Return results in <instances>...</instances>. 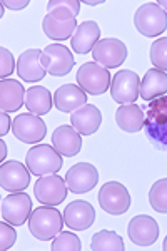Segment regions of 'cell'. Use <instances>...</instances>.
<instances>
[{
  "label": "cell",
  "instance_id": "35",
  "mask_svg": "<svg viewBox=\"0 0 167 251\" xmlns=\"http://www.w3.org/2000/svg\"><path fill=\"white\" fill-rule=\"evenodd\" d=\"M0 119H2V126H0V136H7L10 129V117H9V112H2L0 114Z\"/></svg>",
  "mask_w": 167,
  "mask_h": 251
},
{
  "label": "cell",
  "instance_id": "25",
  "mask_svg": "<svg viewBox=\"0 0 167 251\" xmlns=\"http://www.w3.org/2000/svg\"><path fill=\"white\" fill-rule=\"evenodd\" d=\"M145 114L137 104H125L116 111V123L125 132H139L144 129Z\"/></svg>",
  "mask_w": 167,
  "mask_h": 251
},
{
  "label": "cell",
  "instance_id": "16",
  "mask_svg": "<svg viewBox=\"0 0 167 251\" xmlns=\"http://www.w3.org/2000/svg\"><path fill=\"white\" fill-rule=\"evenodd\" d=\"M129 238L137 246H150L159 238V225L154 218L147 214H139L130 220L127 226Z\"/></svg>",
  "mask_w": 167,
  "mask_h": 251
},
{
  "label": "cell",
  "instance_id": "39",
  "mask_svg": "<svg viewBox=\"0 0 167 251\" xmlns=\"http://www.w3.org/2000/svg\"><path fill=\"white\" fill-rule=\"evenodd\" d=\"M162 250L167 251V236H166V240H164V245H162Z\"/></svg>",
  "mask_w": 167,
  "mask_h": 251
},
{
  "label": "cell",
  "instance_id": "20",
  "mask_svg": "<svg viewBox=\"0 0 167 251\" xmlns=\"http://www.w3.org/2000/svg\"><path fill=\"white\" fill-rule=\"evenodd\" d=\"M52 144L62 156L74 157L82 149V137L74 126H59L52 134Z\"/></svg>",
  "mask_w": 167,
  "mask_h": 251
},
{
  "label": "cell",
  "instance_id": "19",
  "mask_svg": "<svg viewBox=\"0 0 167 251\" xmlns=\"http://www.w3.org/2000/svg\"><path fill=\"white\" fill-rule=\"evenodd\" d=\"M54 104L60 112H75L87 104V92L74 84H64L55 91Z\"/></svg>",
  "mask_w": 167,
  "mask_h": 251
},
{
  "label": "cell",
  "instance_id": "13",
  "mask_svg": "<svg viewBox=\"0 0 167 251\" xmlns=\"http://www.w3.org/2000/svg\"><path fill=\"white\" fill-rule=\"evenodd\" d=\"M99 183V171L89 163H77L65 174V184L74 194H85L92 191Z\"/></svg>",
  "mask_w": 167,
  "mask_h": 251
},
{
  "label": "cell",
  "instance_id": "38",
  "mask_svg": "<svg viewBox=\"0 0 167 251\" xmlns=\"http://www.w3.org/2000/svg\"><path fill=\"white\" fill-rule=\"evenodd\" d=\"M85 5H100V3H104V0H95V2H87V0H85Z\"/></svg>",
  "mask_w": 167,
  "mask_h": 251
},
{
  "label": "cell",
  "instance_id": "7",
  "mask_svg": "<svg viewBox=\"0 0 167 251\" xmlns=\"http://www.w3.org/2000/svg\"><path fill=\"white\" fill-rule=\"evenodd\" d=\"M99 204L105 213L119 216L129 211L130 208V194L124 184L117 181H109L102 184L99 191Z\"/></svg>",
  "mask_w": 167,
  "mask_h": 251
},
{
  "label": "cell",
  "instance_id": "22",
  "mask_svg": "<svg viewBox=\"0 0 167 251\" xmlns=\"http://www.w3.org/2000/svg\"><path fill=\"white\" fill-rule=\"evenodd\" d=\"M25 89L19 80L2 79L0 82V109L2 112H15L25 104Z\"/></svg>",
  "mask_w": 167,
  "mask_h": 251
},
{
  "label": "cell",
  "instance_id": "26",
  "mask_svg": "<svg viewBox=\"0 0 167 251\" xmlns=\"http://www.w3.org/2000/svg\"><path fill=\"white\" fill-rule=\"evenodd\" d=\"M52 102H54V97L50 96L48 89L42 86H32L25 92V107L28 112L35 116H44L50 112Z\"/></svg>",
  "mask_w": 167,
  "mask_h": 251
},
{
  "label": "cell",
  "instance_id": "6",
  "mask_svg": "<svg viewBox=\"0 0 167 251\" xmlns=\"http://www.w3.org/2000/svg\"><path fill=\"white\" fill-rule=\"evenodd\" d=\"M77 19L71 10L67 9H54L47 12L44 17L42 29L47 37L52 40H67L72 39L74 32L77 30Z\"/></svg>",
  "mask_w": 167,
  "mask_h": 251
},
{
  "label": "cell",
  "instance_id": "1",
  "mask_svg": "<svg viewBox=\"0 0 167 251\" xmlns=\"http://www.w3.org/2000/svg\"><path fill=\"white\" fill-rule=\"evenodd\" d=\"M144 131L159 151H167V96H161L149 102Z\"/></svg>",
  "mask_w": 167,
  "mask_h": 251
},
{
  "label": "cell",
  "instance_id": "24",
  "mask_svg": "<svg viewBox=\"0 0 167 251\" xmlns=\"http://www.w3.org/2000/svg\"><path fill=\"white\" fill-rule=\"evenodd\" d=\"M166 92H167V72L159 71L156 67L149 69L141 82V91H139L141 99L150 102V100L164 96Z\"/></svg>",
  "mask_w": 167,
  "mask_h": 251
},
{
  "label": "cell",
  "instance_id": "10",
  "mask_svg": "<svg viewBox=\"0 0 167 251\" xmlns=\"http://www.w3.org/2000/svg\"><path fill=\"white\" fill-rule=\"evenodd\" d=\"M127 46L119 39H102L92 49V59L105 69H114L127 59Z\"/></svg>",
  "mask_w": 167,
  "mask_h": 251
},
{
  "label": "cell",
  "instance_id": "30",
  "mask_svg": "<svg viewBox=\"0 0 167 251\" xmlns=\"http://www.w3.org/2000/svg\"><path fill=\"white\" fill-rule=\"evenodd\" d=\"M150 60L156 69L167 72V37L154 40L150 46Z\"/></svg>",
  "mask_w": 167,
  "mask_h": 251
},
{
  "label": "cell",
  "instance_id": "27",
  "mask_svg": "<svg viewBox=\"0 0 167 251\" xmlns=\"http://www.w3.org/2000/svg\"><path fill=\"white\" fill-rule=\"evenodd\" d=\"M124 240L117 233L102 229V231L95 233L91 241L92 251H124Z\"/></svg>",
  "mask_w": 167,
  "mask_h": 251
},
{
  "label": "cell",
  "instance_id": "3",
  "mask_svg": "<svg viewBox=\"0 0 167 251\" xmlns=\"http://www.w3.org/2000/svg\"><path fill=\"white\" fill-rule=\"evenodd\" d=\"M25 164L34 176H47L60 171L64 166L62 154L48 144H37L25 154Z\"/></svg>",
  "mask_w": 167,
  "mask_h": 251
},
{
  "label": "cell",
  "instance_id": "8",
  "mask_svg": "<svg viewBox=\"0 0 167 251\" xmlns=\"http://www.w3.org/2000/svg\"><path fill=\"white\" fill-rule=\"evenodd\" d=\"M67 189L65 177H60L57 174L40 176L34 186L35 200L46 206H59L67 198Z\"/></svg>",
  "mask_w": 167,
  "mask_h": 251
},
{
  "label": "cell",
  "instance_id": "9",
  "mask_svg": "<svg viewBox=\"0 0 167 251\" xmlns=\"http://www.w3.org/2000/svg\"><path fill=\"white\" fill-rule=\"evenodd\" d=\"M141 79L134 71H119L114 74L111 82L112 99L120 106L134 104V100L139 99Z\"/></svg>",
  "mask_w": 167,
  "mask_h": 251
},
{
  "label": "cell",
  "instance_id": "12",
  "mask_svg": "<svg viewBox=\"0 0 167 251\" xmlns=\"http://www.w3.org/2000/svg\"><path fill=\"white\" fill-rule=\"evenodd\" d=\"M42 64L50 75H67L74 69L75 59L67 46L50 44L42 50Z\"/></svg>",
  "mask_w": 167,
  "mask_h": 251
},
{
  "label": "cell",
  "instance_id": "37",
  "mask_svg": "<svg viewBox=\"0 0 167 251\" xmlns=\"http://www.w3.org/2000/svg\"><path fill=\"white\" fill-rule=\"evenodd\" d=\"M161 9H164V10H167V0H159V2H156Z\"/></svg>",
  "mask_w": 167,
  "mask_h": 251
},
{
  "label": "cell",
  "instance_id": "31",
  "mask_svg": "<svg viewBox=\"0 0 167 251\" xmlns=\"http://www.w3.org/2000/svg\"><path fill=\"white\" fill-rule=\"evenodd\" d=\"M15 240H17V233L12 228L10 223L2 221L0 223V250L7 251L14 246Z\"/></svg>",
  "mask_w": 167,
  "mask_h": 251
},
{
  "label": "cell",
  "instance_id": "33",
  "mask_svg": "<svg viewBox=\"0 0 167 251\" xmlns=\"http://www.w3.org/2000/svg\"><path fill=\"white\" fill-rule=\"evenodd\" d=\"M54 9H67L77 17V14H79V10H80V2H77V0H50V2L47 3V12H50Z\"/></svg>",
  "mask_w": 167,
  "mask_h": 251
},
{
  "label": "cell",
  "instance_id": "32",
  "mask_svg": "<svg viewBox=\"0 0 167 251\" xmlns=\"http://www.w3.org/2000/svg\"><path fill=\"white\" fill-rule=\"evenodd\" d=\"M15 67H17V64H15V59H14V55H12V52L7 50L5 47H2L0 49V77L7 79L12 72H14Z\"/></svg>",
  "mask_w": 167,
  "mask_h": 251
},
{
  "label": "cell",
  "instance_id": "17",
  "mask_svg": "<svg viewBox=\"0 0 167 251\" xmlns=\"http://www.w3.org/2000/svg\"><path fill=\"white\" fill-rule=\"evenodd\" d=\"M17 74L24 82H39L46 77L47 69L42 64V50L28 49L17 60Z\"/></svg>",
  "mask_w": 167,
  "mask_h": 251
},
{
  "label": "cell",
  "instance_id": "28",
  "mask_svg": "<svg viewBox=\"0 0 167 251\" xmlns=\"http://www.w3.org/2000/svg\"><path fill=\"white\" fill-rule=\"evenodd\" d=\"M149 203L157 213H167V177L152 184L149 191Z\"/></svg>",
  "mask_w": 167,
  "mask_h": 251
},
{
  "label": "cell",
  "instance_id": "36",
  "mask_svg": "<svg viewBox=\"0 0 167 251\" xmlns=\"http://www.w3.org/2000/svg\"><path fill=\"white\" fill-rule=\"evenodd\" d=\"M5 156H7V146L3 141H0V159L5 161Z\"/></svg>",
  "mask_w": 167,
  "mask_h": 251
},
{
  "label": "cell",
  "instance_id": "11",
  "mask_svg": "<svg viewBox=\"0 0 167 251\" xmlns=\"http://www.w3.org/2000/svg\"><path fill=\"white\" fill-rule=\"evenodd\" d=\"M12 132L22 143L35 144L46 137L47 126L40 119V116L27 112V114H19L12 121Z\"/></svg>",
  "mask_w": 167,
  "mask_h": 251
},
{
  "label": "cell",
  "instance_id": "23",
  "mask_svg": "<svg viewBox=\"0 0 167 251\" xmlns=\"http://www.w3.org/2000/svg\"><path fill=\"white\" fill-rule=\"evenodd\" d=\"M71 124L74 126V129L79 131L80 134L91 136L99 131L100 124H102V114H100V111L95 106L85 104L79 111L71 114Z\"/></svg>",
  "mask_w": 167,
  "mask_h": 251
},
{
  "label": "cell",
  "instance_id": "5",
  "mask_svg": "<svg viewBox=\"0 0 167 251\" xmlns=\"http://www.w3.org/2000/svg\"><path fill=\"white\" fill-rule=\"evenodd\" d=\"M111 72L97 62H87L77 71V86L91 96H100L111 89Z\"/></svg>",
  "mask_w": 167,
  "mask_h": 251
},
{
  "label": "cell",
  "instance_id": "4",
  "mask_svg": "<svg viewBox=\"0 0 167 251\" xmlns=\"http://www.w3.org/2000/svg\"><path fill=\"white\" fill-rule=\"evenodd\" d=\"M134 24L144 37H157L167 30V12L157 3L147 2L136 10Z\"/></svg>",
  "mask_w": 167,
  "mask_h": 251
},
{
  "label": "cell",
  "instance_id": "21",
  "mask_svg": "<svg viewBox=\"0 0 167 251\" xmlns=\"http://www.w3.org/2000/svg\"><path fill=\"white\" fill-rule=\"evenodd\" d=\"M100 39V27L94 20H85L77 27L71 39V46L74 49L75 54H87L92 52V49L95 47V44Z\"/></svg>",
  "mask_w": 167,
  "mask_h": 251
},
{
  "label": "cell",
  "instance_id": "29",
  "mask_svg": "<svg viewBox=\"0 0 167 251\" xmlns=\"http://www.w3.org/2000/svg\"><path fill=\"white\" fill-rule=\"evenodd\" d=\"M52 251H80L82 250V243H80L79 236L71 231L59 233L52 241Z\"/></svg>",
  "mask_w": 167,
  "mask_h": 251
},
{
  "label": "cell",
  "instance_id": "15",
  "mask_svg": "<svg viewBox=\"0 0 167 251\" xmlns=\"http://www.w3.org/2000/svg\"><path fill=\"white\" fill-rule=\"evenodd\" d=\"M30 184V171L27 164L19 161H3L0 164V186L7 193H20Z\"/></svg>",
  "mask_w": 167,
  "mask_h": 251
},
{
  "label": "cell",
  "instance_id": "2",
  "mask_svg": "<svg viewBox=\"0 0 167 251\" xmlns=\"http://www.w3.org/2000/svg\"><path fill=\"white\" fill-rule=\"evenodd\" d=\"M64 225V216L55 206H39L28 218V229L40 241L54 240L57 234L62 233Z\"/></svg>",
  "mask_w": 167,
  "mask_h": 251
},
{
  "label": "cell",
  "instance_id": "14",
  "mask_svg": "<svg viewBox=\"0 0 167 251\" xmlns=\"http://www.w3.org/2000/svg\"><path fill=\"white\" fill-rule=\"evenodd\" d=\"M32 214V200L27 193H12L2 200V218L12 226H22Z\"/></svg>",
  "mask_w": 167,
  "mask_h": 251
},
{
  "label": "cell",
  "instance_id": "18",
  "mask_svg": "<svg viewBox=\"0 0 167 251\" xmlns=\"http://www.w3.org/2000/svg\"><path fill=\"white\" fill-rule=\"evenodd\" d=\"M64 221L74 231H84V229L91 228L95 221V209L87 201H72L71 204L65 206Z\"/></svg>",
  "mask_w": 167,
  "mask_h": 251
},
{
  "label": "cell",
  "instance_id": "34",
  "mask_svg": "<svg viewBox=\"0 0 167 251\" xmlns=\"http://www.w3.org/2000/svg\"><path fill=\"white\" fill-rule=\"evenodd\" d=\"M28 0H22V2H10V0H3L2 2V5L3 7H7V9H12V10H22V9H25V7L28 5Z\"/></svg>",
  "mask_w": 167,
  "mask_h": 251
}]
</instances>
